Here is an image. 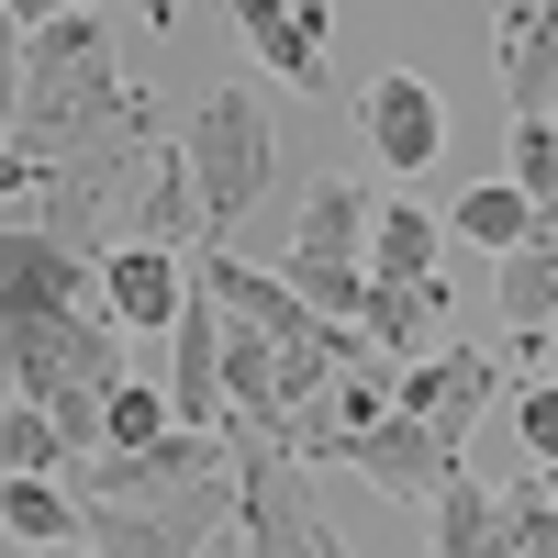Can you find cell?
Masks as SVG:
<instances>
[{
	"instance_id": "cell-1",
	"label": "cell",
	"mask_w": 558,
	"mask_h": 558,
	"mask_svg": "<svg viewBox=\"0 0 558 558\" xmlns=\"http://www.w3.org/2000/svg\"><path fill=\"white\" fill-rule=\"evenodd\" d=\"M179 134L157 101L112 68L101 12H34L12 0V134H0V235H57L78 257L134 246L146 179L168 168Z\"/></svg>"
},
{
	"instance_id": "cell-2",
	"label": "cell",
	"mask_w": 558,
	"mask_h": 558,
	"mask_svg": "<svg viewBox=\"0 0 558 558\" xmlns=\"http://www.w3.org/2000/svg\"><path fill=\"white\" fill-rule=\"evenodd\" d=\"M179 157H191V191H202V235L223 246L246 223V202L268 191V157H279V134H268V101L246 78H223L191 101V123H179Z\"/></svg>"
},
{
	"instance_id": "cell-3",
	"label": "cell",
	"mask_w": 558,
	"mask_h": 558,
	"mask_svg": "<svg viewBox=\"0 0 558 558\" xmlns=\"http://www.w3.org/2000/svg\"><path fill=\"white\" fill-rule=\"evenodd\" d=\"M12 336V402H112L134 380V336L112 313H78V324H0Z\"/></svg>"
},
{
	"instance_id": "cell-4",
	"label": "cell",
	"mask_w": 558,
	"mask_h": 558,
	"mask_svg": "<svg viewBox=\"0 0 558 558\" xmlns=\"http://www.w3.org/2000/svg\"><path fill=\"white\" fill-rule=\"evenodd\" d=\"M89 547L101 558H202L213 536H246V481H191V492H157V502H78Z\"/></svg>"
},
{
	"instance_id": "cell-5",
	"label": "cell",
	"mask_w": 558,
	"mask_h": 558,
	"mask_svg": "<svg viewBox=\"0 0 558 558\" xmlns=\"http://www.w3.org/2000/svg\"><path fill=\"white\" fill-rule=\"evenodd\" d=\"M436 558H558V492L547 481H458L436 502Z\"/></svg>"
},
{
	"instance_id": "cell-6",
	"label": "cell",
	"mask_w": 558,
	"mask_h": 558,
	"mask_svg": "<svg viewBox=\"0 0 558 558\" xmlns=\"http://www.w3.org/2000/svg\"><path fill=\"white\" fill-rule=\"evenodd\" d=\"M357 134H368V157H380L391 179H425V168L447 157V101H436V78H425V68L357 78Z\"/></svg>"
},
{
	"instance_id": "cell-7",
	"label": "cell",
	"mask_w": 558,
	"mask_h": 558,
	"mask_svg": "<svg viewBox=\"0 0 558 558\" xmlns=\"http://www.w3.org/2000/svg\"><path fill=\"white\" fill-rule=\"evenodd\" d=\"M101 313V257L57 235H0V324H78Z\"/></svg>"
},
{
	"instance_id": "cell-8",
	"label": "cell",
	"mask_w": 558,
	"mask_h": 558,
	"mask_svg": "<svg viewBox=\"0 0 558 558\" xmlns=\"http://www.w3.org/2000/svg\"><path fill=\"white\" fill-rule=\"evenodd\" d=\"M191 291H202L223 324H235V336H268V347H302V336H324V313L291 291V279H279V268H246L235 246H202V257H191Z\"/></svg>"
},
{
	"instance_id": "cell-9",
	"label": "cell",
	"mask_w": 558,
	"mask_h": 558,
	"mask_svg": "<svg viewBox=\"0 0 558 558\" xmlns=\"http://www.w3.org/2000/svg\"><path fill=\"white\" fill-rule=\"evenodd\" d=\"M235 34H246V68H268L279 89H302V101H336V23H324L313 0H246Z\"/></svg>"
},
{
	"instance_id": "cell-10",
	"label": "cell",
	"mask_w": 558,
	"mask_h": 558,
	"mask_svg": "<svg viewBox=\"0 0 558 558\" xmlns=\"http://www.w3.org/2000/svg\"><path fill=\"white\" fill-rule=\"evenodd\" d=\"M492 391H502V368H492L481 347H436L425 368H402V413H413L436 447H458V458H470V425L492 413Z\"/></svg>"
},
{
	"instance_id": "cell-11",
	"label": "cell",
	"mask_w": 558,
	"mask_h": 558,
	"mask_svg": "<svg viewBox=\"0 0 558 558\" xmlns=\"http://www.w3.org/2000/svg\"><path fill=\"white\" fill-rule=\"evenodd\" d=\"M347 470H368V481L402 502V514H425V525H436V502L470 481V458H458V447H436L425 425H413V413H391V425L368 436V447H347Z\"/></svg>"
},
{
	"instance_id": "cell-12",
	"label": "cell",
	"mask_w": 558,
	"mask_h": 558,
	"mask_svg": "<svg viewBox=\"0 0 558 558\" xmlns=\"http://www.w3.org/2000/svg\"><path fill=\"white\" fill-rule=\"evenodd\" d=\"M191 302H202V291L179 279L168 246H112V257H101V313L123 324V336H179Z\"/></svg>"
},
{
	"instance_id": "cell-13",
	"label": "cell",
	"mask_w": 558,
	"mask_h": 558,
	"mask_svg": "<svg viewBox=\"0 0 558 558\" xmlns=\"http://www.w3.org/2000/svg\"><path fill=\"white\" fill-rule=\"evenodd\" d=\"M492 57H502V112H514V123H558V0L502 12Z\"/></svg>"
},
{
	"instance_id": "cell-14",
	"label": "cell",
	"mask_w": 558,
	"mask_h": 558,
	"mask_svg": "<svg viewBox=\"0 0 558 558\" xmlns=\"http://www.w3.org/2000/svg\"><path fill=\"white\" fill-rule=\"evenodd\" d=\"M368 235H380L368 179H313V202H302V223H291V257H313V268H368Z\"/></svg>"
},
{
	"instance_id": "cell-15",
	"label": "cell",
	"mask_w": 558,
	"mask_h": 558,
	"mask_svg": "<svg viewBox=\"0 0 558 558\" xmlns=\"http://www.w3.org/2000/svg\"><path fill=\"white\" fill-rule=\"evenodd\" d=\"M357 336L380 347L391 368H425L436 357V336H447V279H368V313H357Z\"/></svg>"
},
{
	"instance_id": "cell-16",
	"label": "cell",
	"mask_w": 558,
	"mask_h": 558,
	"mask_svg": "<svg viewBox=\"0 0 558 558\" xmlns=\"http://www.w3.org/2000/svg\"><path fill=\"white\" fill-rule=\"evenodd\" d=\"M502 336L514 357H558V223H536L525 257H502Z\"/></svg>"
},
{
	"instance_id": "cell-17",
	"label": "cell",
	"mask_w": 558,
	"mask_h": 558,
	"mask_svg": "<svg viewBox=\"0 0 558 558\" xmlns=\"http://www.w3.org/2000/svg\"><path fill=\"white\" fill-rule=\"evenodd\" d=\"M536 223H547V213L514 191V179H481V191H458L447 235H458V246H492V257H525V246H536Z\"/></svg>"
},
{
	"instance_id": "cell-18",
	"label": "cell",
	"mask_w": 558,
	"mask_h": 558,
	"mask_svg": "<svg viewBox=\"0 0 558 558\" xmlns=\"http://www.w3.org/2000/svg\"><path fill=\"white\" fill-rule=\"evenodd\" d=\"M0 525H12L23 558H45V547H89V514H78L68 481H12V492H0Z\"/></svg>"
},
{
	"instance_id": "cell-19",
	"label": "cell",
	"mask_w": 558,
	"mask_h": 558,
	"mask_svg": "<svg viewBox=\"0 0 558 558\" xmlns=\"http://www.w3.org/2000/svg\"><path fill=\"white\" fill-rule=\"evenodd\" d=\"M436 246H447V223L425 213V202H380V235H368V279H447L436 268Z\"/></svg>"
},
{
	"instance_id": "cell-20",
	"label": "cell",
	"mask_w": 558,
	"mask_h": 558,
	"mask_svg": "<svg viewBox=\"0 0 558 558\" xmlns=\"http://www.w3.org/2000/svg\"><path fill=\"white\" fill-rule=\"evenodd\" d=\"M0 458H12V481H68V470H78V447L57 436V413H45V402H12V413H0Z\"/></svg>"
},
{
	"instance_id": "cell-21",
	"label": "cell",
	"mask_w": 558,
	"mask_h": 558,
	"mask_svg": "<svg viewBox=\"0 0 558 558\" xmlns=\"http://www.w3.org/2000/svg\"><path fill=\"white\" fill-rule=\"evenodd\" d=\"M502 179L558 223V123H502Z\"/></svg>"
},
{
	"instance_id": "cell-22",
	"label": "cell",
	"mask_w": 558,
	"mask_h": 558,
	"mask_svg": "<svg viewBox=\"0 0 558 558\" xmlns=\"http://www.w3.org/2000/svg\"><path fill=\"white\" fill-rule=\"evenodd\" d=\"M514 436H525L536 470H558V380H525L514 391Z\"/></svg>"
},
{
	"instance_id": "cell-23",
	"label": "cell",
	"mask_w": 558,
	"mask_h": 558,
	"mask_svg": "<svg viewBox=\"0 0 558 558\" xmlns=\"http://www.w3.org/2000/svg\"><path fill=\"white\" fill-rule=\"evenodd\" d=\"M45 558H101V547H45Z\"/></svg>"
},
{
	"instance_id": "cell-24",
	"label": "cell",
	"mask_w": 558,
	"mask_h": 558,
	"mask_svg": "<svg viewBox=\"0 0 558 558\" xmlns=\"http://www.w3.org/2000/svg\"><path fill=\"white\" fill-rule=\"evenodd\" d=\"M547 492H558V470H547Z\"/></svg>"
}]
</instances>
